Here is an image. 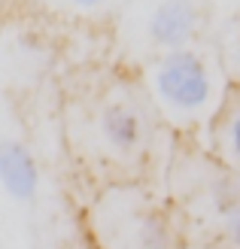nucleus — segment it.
<instances>
[{
	"label": "nucleus",
	"instance_id": "7ed1b4c3",
	"mask_svg": "<svg viewBox=\"0 0 240 249\" xmlns=\"http://www.w3.org/2000/svg\"><path fill=\"white\" fill-rule=\"evenodd\" d=\"M164 189L188 246L240 249V177L195 137H176Z\"/></svg>",
	"mask_w": 240,
	"mask_h": 249
},
{
	"label": "nucleus",
	"instance_id": "0eeeda50",
	"mask_svg": "<svg viewBox=\"0 0 240 249\" xmlns=\"http://www.w3.org/2000/svg\"><path fill=\"white\" fill-rule=\"evenodd\" d=\"M204 146L216 155L225 167H231L240 177V89H231L219 119L213 122Z\"/></svg>",
	"mask_w": 240,
	"mask_h": 249
},
{
	"label": "nucleus",
	"instance_id": "f257e3e1",
	"mask_svg": "<svg viewBox=\"0 0 240 249\" xmlns=\"http://www.w3.org/2000/svg\"><path fill=\"white\" fill-rule=\"evenodd\" d=\"M161 134H170L158 122L149 94L134 70L110 76L67 104V140L79 164L100 185L125 179H152L158 155L173 152L161 146ZM155 182V179H152Z\"/></svg>",
	"mask_w": 240,
	"mask_h": 249
},
{
	"label": "nucleus",
	"instance_id": "20e7f679",
	"mask_svg": "<svg viewBox=\"0 0 240 249\" xmlns=\"http://www.w3.org/2000/svg\"><path fill=\"white\" fill-rule=\"evenodd\" d=\"M92 249H185L180 213L152 179L97 185L82 216Z\"/></svg>",
	"mask_w": 240,
	"mask_h": 249
},
{
	"label": "nucleus",
	"instance_id": "39448f33",
	"mask_svg": "<svg viewBox=\"0 0 240 249\" xmlns=\"http://www.w3.org/2000/svg\"><path fill=\"white\" fill-rule=\"evenodd\" d=\"M216 31L213 0H125L116 46L125 70H140L164 52L207 40Z\"/></svg>",
	"mask_w": 240,
	"mask_h": 249
},
{
	"label": "nucleus",
	"instance_id": "6e6552de",
	"mask_svg": "<svg viewBox=\"0 0 240 249\" xmlns=\"http://www.w3.org/2000/svg\"><path fill=\"white\" fill-rule=\"evenodd\" d=\"M43 3L64 18L104 21V18H119L125 0H43Z\"/></svg>",
	"mask_w": 240,
	"mask_h": 249
},
{
	"label": "nucleus",
	"instance_id": "f03ea898",
	"mask_svg": "<svg viewBox=\"0 0 240 249\" xmlns=\"http://www.w3.org/2000/svg\"><path fill=\"white\" fill-rule=\"evenodd\" d=\"M134 73L140 76L164 128L176 137H195L201 143L207 140L234 89L225 73L216 36L164 52Z\"/></svg>",
	"mask_w": 240,
	"mask_h": 249
},
{
	"label": "nucleus",
	"instance_id": "9b49d317",
	"mask_svg": "<svg viewBox=\"0 0 240 249\" xmlns=\"http://www.w3.org/2000/svg\"><path fill=\"white\" fill-rule=\"evenodd\" d=\"M185 249H204V246H185Z\"/></svg>",
	"mask_w": 240,
	"mask_h": 249
},
{
	"label": "nucleus",
	"instance_id": "9d476101",
	"mask_svg": "<svg viewBox=\"0 0 240 249\" xmlns=\"http://www.w3.org/2000/svg\"><path fill=\"white\" fill-rule=\"evenodd\" d=\"M213 6H216V24H219L222 18L237 16V12H240V0H213Z\"/></svg>",
	"mask_w": 240,
	"mask_h": 249
},
{
	"label": "nucleus",
	"instance_id": "1a4fd4ad",
	"mask_svg": "<svg viewBox=\"0 0 240 249\" xmlns=\"http://www.w3.org/2000/svg\"><path fill=\"white\" fill-rule=\"evenodd\" d=\"M216 46H219V55H222V64H225V73L234 89H240V12L237 16H228L216 24Z\"/></svg>",
	"mask_w": 240,
	"mask_h": 249
},
{
	"label": "nucleus",
	"instance_id": "423d86ee",
	"mask_svg": "<svg viewBox=\"0 0 240 249\" xmlns=\"http://www.w3.org/2000/svg\"><path fill=\"white\" fill-rule=\"evenodd\" d=\"M0 182H3L6 195L18 204H31L40 195L43 173L28 143L3 140V146H0Z\"/></svg>",
	"mask_w": 240,
	"mask_h": 249
}]
</instances>
